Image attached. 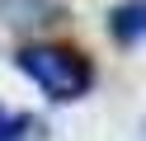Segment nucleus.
<instances>
[{
    "instance_id": "nucleus-2",
    "label": "nucleus",
    "mask_w": 146,
    "mask_h": 141,
    "mask_svg": "<svg viewBox=\"0 0 146 141\" xmlns=\"http://www.w3.org/2000/svg\"><path fill=\"white\" fill-rule=\"evenodd\" d=\"M108 28H113L118 42H141V38H146V0H127V5H118Z\"/></svg>"
},
{
    "instance_id": "nucleus-3",
    "label": "nucleus",
    "mask_w": 146,
    "mask_h": 141,
    "mask_svg": "<svg viewBox=\"0 0 146 141\" xmlns=\"http://www.w3.org/2000/svg\"><path fill=\"white\" fill-rule=\"evenodd\" d=\"M19 127H24V118H19V113L0 108V141H14V136H19Z\"/></svg>"
},
{
    "instance_id": "nucleus-1",
    "label": "nucleus",
    "mask_w": 146,
    "mask_h": 141,
    "mask_svg": "<svg viewBox=\"0 0 146 141\" xmlns=\"http://www.w3.org/2000/svg\"><path fill=\"white\" fill-rule=\"evenodd\" d=\"M19 71L29 75L33 85H38L47 99H80V94L90 89V80H94V71H90V61L80 52H71V47H57V42H33L19 52Z\"/></svg>"
}]
</instances>
